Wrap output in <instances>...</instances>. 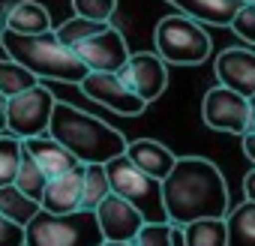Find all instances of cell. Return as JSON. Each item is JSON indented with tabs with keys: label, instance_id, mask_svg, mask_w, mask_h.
<instances>
[{
	"label": "cell",
	"instance_id": "obj_21",
	"mask_svg": "<svg viewBox=\"0 0 255 246\" xmlns=\"http://www.w3.org/2000/svg\"><path fill=\"white\" fill-rule=\"evenodd\" d=\"M228 222V246H255V201L237 204L225 216Z\"/></svg>",
	"mask_w": 255,
	"mask_h": 246
},
{
	"label": "cell",
	"instance_id": "obj_27",
	"mask_svg": "<svg viewBox=\"0 0 255 246\" xmlns=\"http://www.w3.org/2000/svg\"><path fill=\"white\" fill-rule=\"evenodd\" d=\"M135 246H177V228L171 222H147L138 231Z\"/></svg>",
	"mask_w": 255,
	"mask_h": 246
},
{
	"label": "cell",
	"instance_id": "obj_14",
	"mask_svg": "<svg viewBox=\"0 0 255 246\" xmlns=\"http://www.w3.org/2000/svg\"><path fill=\"white\" fill-rule=\"evenodd\" d=\"M84 165H75L48 180L42 195V210L48 213H75L84 210Z\"/></svg>",
	"mask_w": 255,
	"mask_h": 246
},
{
	"label": "cell",
	"instance_id": "obj_20",
	"mask_svg": "<svg viewBox=\"0 0 255 246\" xmlns=\"http://www.w3.org/2000/svg\"><path fill=\"white\" fill-rule=\"evenodd\" d=\"M39 210H42V204H39L36 198H30L27 192H21L15 183L0 186V213L9 216L12 222H18V225L27 228V222H30Z\"/></svg>",
	"mask_w": 255,
	"mask_h": 246
},
{
	"label": "cell",
	"instance_id": "obj_32",
	"mask_svg": "<svg viewBox=\"0 0 255 246\" xmlns=\"http://www.w3.org/2000/svg\"><path fill=\"white\" fill-rule=\"evenodd\" d=\"M6 111H9V96L0 93V132H6Z\"/></svg>",
	"mask_w": 255,
	"mask_h": 246
},
{
	"label": "cell",
	"instance_id": "obj_5",
	"mask_svg": "<svg viewBox=\"0 0 255 246\" xmlns=\"http://www.w3.org/2000/svg\"><path fill=\"white\" fill-rule=\"evenodd\" d=\"M156 54L168 66H198L210 54V36L201 21L189 15H165L153 30Z\"/></svg>",
	"mask_w": 255,
	"mask_h": 246
},
{
	"label": "cell",
	"instance_id": "obj_13",
	"mask_svg": "<svg viewBox=\"0 0 255 246\" xmlns=\"http://www.w3.org/2000/svg\"><path fill=\"white\" fill-rule=\"evenodd\" d=\"M216 81L240 96H255V51L252 48H225L213 63Z\"/></svg>",
	"mask_w": 255,
	"mask_h": 246
},
{
	"label": "cell",
	"instance_id": "obj_4",
	"mask_svg": "<svg viewBox=\"0 0 255 246\" xmlns=\"http://www.w3.org/2000/svg\"><path fill=\"white\" fill-rule=\"evenodd\" d=\"M102 228L96 210L48 213L39 210L27 222V246H102Z\"/></svg>",
	"mask_w": 255,
	"mask_h": 246
},
{
	"label": "cell",
	"instance_id": "obj_23",
	"mask_svg": "<svg viewBox=\"0 0 255 246\" xmlns=\"http://www.w3.org/2000/svg\"><path fill=\"white\" fill-rule=\"evenodd\" d=\"M21 159H24V141L18 135H9V132L0 135V186L15 183Z\"/></svg>",
	"mask_w": 255,
	"mask_h": 246
},
{
	"label": "cell",
	"instance_id": "obj_31",
	"mask_svg": "<svg viewBox=\"0 0 255 246\" xmlns=\"http://www.w3.org/2000/svg\"><path fill=\"white\" fill-rule=\"evenodd\" d=\"M243 198L246 201H255V168L243 177Z\"/></svg>",
	"mask_w": 255,
	"mask_h": 246
},
{
	"label": "cell",
	"instance_id": "obj_36",
	"mask_svg": "<svg viewBox=\"0 0 255 246\" xmlns=\"http://www.w3.org/2000/svg\"><path fill=\"white\" fill-rule=\"evenodd\" d=\"M240 3H255V0H240Z\"/></svg>",
	"mask_w": 255,
	"mask_h": 246
},
{
	"label": "cell",
	"instance_id": "obj_34",
	"mask_svg": "<svg viewBox=\"0 0 255 246\" xmlns=\"http://www.w3.org/2000/svg\"><path fill=\"white\" fill-rule=\"evenodd\" d=\"M102 246H135V240H105Z\"/></svg>",
	"mask_w": 255,
	"mask_h": 246
},
{
	"label": "cell",
	"instance_id": "obj_16",
	"mask_svg": "<svg viewBox=\"0 0 255 246\" xmlns=\"http://www.w3.org/2000/svg\"><path fill=\"white\" fill-rule=\"evenodd\" d=\"M165 3H171L183 15H189L201 24H213V27H231L237 9L243 6L240 0H165Z\"/></svg>",
	"mask_w": 255,
	"mask_h": 246
},
{
	"label": "cell",
	"instance_id": "obj_3",
	"mask_svg": "<svg viewBox=\"0 0 255 246\" xmlns=\"http://www.w3.org/2000/svg\"><path fill=\"white\" fill-rule=\"evenodd\" d=\"M6 48V57H12L15 63L27 66L36 78H51V81H66V84H81L87 78V66L84 60L57 39L54 30L45 33H12L3 30L0 36Z\"/></svg>",
	"mask_w": 255,
	"mask_h": 246
},
{
	"label": "cell",
	"instance_id": "obj_30",
	"mask_svg": "<svg viewBox=\"0 0 255 246\" xmlns=\"http://www.w3.org/2000/svg\"><path fill=\"white\" fill-rule=\"evenodd\" d=\"M0 246H27V228L0 213Z\"/></svg>",
	"mask_w": 255,
	"mask_h": 246
},
{
	"label": "cell",
	"instance_id": "obj_25",
	"mask_svg": "<svg viewBox=\"0 0 255 246\" xmlns=\"http://www.w3.org/2000/svg\"><path fill=\"white\" fill-rule=\"evenodd\" d=\"M111 195V177L105 165H84V210H96Z\"/></svg>",
	"mask_w": 255,
	"mask_h": 246
},
{
	"label": "cell",
	"instance_id": "obj_24",
	"mask_svg": "<svg viewBox=\"0 0 255 246\" xmlns=\"http://www.w3.org/2000/svg\"><path fill=\"white\" fill-rule=\"evenodd\" d=\"M111 21H90V18H81V15H72V18H66V21H60L57 27H54V33H57V39L63 42V45H69L72 51H75V45H81L87 36H93V33H99V30H105Z\"/></svg>",
	"mask_w": 255,
	"mask_h": 246
},
{
	"label": "cell",
	"instance_id": "obj_11",
	"mask_svg": "<svg viewBox=\"0 0 255 246\" xmlns=\"http://www.w3.org/2000/svg\"><path fill=\"white\" fill-rule=\"evenodd\" d=\"M120 75H123V81L129 84L147 105L156 102L165 93V87H168V63L159 54H153V51H135V54H129L126 66L120 69Z\"/></svg>",
	"mask_w": 255,
	"mask_h": 246
},
{
	"label": "cell",
	"instance_id": "obj_7",
	"mask_svg": "<svg viewBox=\"0 0 255 246\" xmlns=\"http://www.w3.org/2000/svg\"><path fill=\"white\" fill-rule=\"evenodd\" d=\"M201 120L216 132H231V135H249L252 132V120L255 108L249 96H240L222 84L210 87L201 102Z\"/></svg>",
	"mask_w": 255,
	"mask_h": 246
},
{
	"label": "cell",
	"instance_id": "obj_9",
	"mask_svg": "<svg viewBox=\"0 0 255 246\" xmlns=\"http://www.w3.org/2000/svg\"><path fill=\"white\" fill-rule=\"evenodd\" d=\"M78 87L84 96H90L93 102H99L123 117H138L147 108V102L123 81L120 72H87V78Z\"/></svg>",
	"mask_w": 255,
	"mask_h": 246
},
{
	"label": "cell",
	"instance_id": "obj_10",
	"mask_svg": "<svg viewBox=\"0 0 255 246\" xmlns=\"http://www.w3.org/2000/svg\"><path fill=\"white\" fill-rule=\"evenodd\" d=\"M75 54L84 60L90 72H120L129 60V45H126L123 33L108 24L105 30L87 36L81 45H75Z\"/></svg>",
	"mask_w": 255,
	"mask_h": 246
},
{
	"label": "cell",
	"instance_id": "obj_26",
	"mask_svg": "<svg viewBox=\"0 0 255 246\" xmlns=\"http://www.w3.org/2000/svg\"><path fill=\"white\" fill-rule=\"evenodd\" d=\"M48 174L39 168V162L24 150V159H21V168H18V177H15V186L21 192H27L30 198H36L42 204V195H45V186H48Z\"/></svg>",
	"mask_w": 255,
	"mask_h": 246
},
{
	"label": "cell",
	"instance_id": "obj_2",
	"mask_svg": "<svg viewBox=\"0 0 255 246\" xmlns=\"http://www.w3.org/2000/svg\"><path fill=\"white\" fill-rule=\"evenodd\" d=\"M48 135L57 138L81 165H105L114 156H123L126 144H129L123 138V132L114 129L111 123H105L69 102L54 105Z\"/></svg>",
	"mask_w": 255,
	"mask_h": 246
},
{
	"label": "cell",
	"instance_id": "obj_6",
	"mask_svg": "<svg viewBox=\"0 0 255 246\" xmlns=\"http://www.w3.org/2000/svg\"><path fill=\"white\" fill-rule=\"evenodd\" d=\"M105 168H108V177H111V192H117L120 198L135 204L147 222H168L162 180H156L147 171H141L126 153L114 156L111 162H105Z\"/></svg>",
	"mask_w": 255,
	"mask_h": 246
},
{
	"label": "cell",
	"instance_id": "obj_29",
	"mask_svg": "<svg viewBox=\"0 0 255 246\" xmlns=\"http://www.w3.org/2000/svg\"><path fill=\"white\" fill-rule=\"evenodd\" d=\"M231 30L237 33V39H243L246 45H255V3H243L231 21Z\"/></svg>",
	"mask_w": 255,
	"mask_h": 246
},
{
	"label": "cell",
	"instance_id": "obj_37",
	"mask_svg": "<svg viewBox=\"0 0 255 246\" xmlns=\"http://www.w3.org/2000/svg\"><path fill=\"white\" fill-rule=\"evenodd\" d=\"M252 132H255V120H252Z\"/></svg>",
	"mask_w": 255,
	"mask_h": 246
},
{
	"label": "cell",
	"instance_id": "obj_8",
	"mask_svg": "<svg viewBox=\"0 0 255 246\" xmlns=\"http://www.w3.org/2000/svg\"><path fill=\"white\" fill-rule=\"evenodd\" d=\"M54 93L42 84L18 93L9 99V111H6V132L9 135H18L21 141L27 138H36V135H45L48 126H51V114H54Z\"/></svg>",
	"mask_w": 255,
	"mask_h": 246
},
{
	"label": "cell",
	"instance_id": "obj_12",
	"mask_svg": "<svg viewBox=\"0 0 255 246\" xmlns=\"http://www.w3.org/2000/svg\"><path fill=\"white\" fill-rule=\"evenodd\" d=\"M96 219H99V228H102L105 240H135L138 231L147 225L141 210L135 204H129L126 198H120L117 192H111L96 207Z\"/></svg>",
	"mask_w": 255,
	"mask_h": 246
},
{
	"label": "cell",
	"instance_id": "obj_33",
	"mask_svg": "<svg viewBox=\"0 0 255 246\" xmlns=\"http://www.w3.org/2000/svg\"><path fill=\"white\" fill-rule=\"evenodd\" d=\"M243 153L252 159V165H255V132H249V135H243Z\"/></svg>",
	"mask_w": 255,
	"mask_h": 246
},
{
	"label": "cell",
	"instance_id": "obj_28",
	"mask_svg": "<svg viewBox=\"0 0 255 246\" xmlns=\"http://www.w3.org/2000/svg\"><path fill=\"white\" fill-rule=\"evenodd\" d=\"M114 12H117V0H72V15L90 21H111Z\"/></svg>",
	"mask_w": 255,
	"mask_h": 246
},
{
	"label": "cell",
	"instance_id": "obj_38",
	"mask_svg": "<svg viewBox=\"0 0 255 246\" xmlns=\"http://www.w3.org/2000/svg\"><path fill=\"white\" fill-rule=\"evenodd\" d=\"M0 135H3V132H0Z\"/></svg>",
	"mask_w": 255,
	"mask_h": 246
},
{
	"label": "cell",
	"instance_id": "obj_35",
	"mask_svg": "<svg viewBox=\"0 0 255 246\" xmlns=\"http://www.w3.org/2000/svg\"><path fill=\"white\" fill-rule=\"evenodd\" d=\"M0 36H3V15H0Z\"/></svg>",
	"mask_w": 255,
	"mask_h": 246
},
{
	"label": "cell",
	"instance_id": "obj_22",
	"mask_svg": "<svg viewBox=\"0 0 255 246\" xmlns=\"http://www.w3.org/2000/svg\"><path fill=\"white\" fill-rule=\"evenodd\" d=\"M36 84H39V78H36L27 66L15 63L12 57H3V60H0V93H6V96L12 99V96H18V93H24V90L36 87Z\"/></svg>",
	"mask_w": 255,
	"mask_h": 246
},
{
	"label": "cell",
	"instance_id": "obj_18",
	"mask_svg": "<svg viewBox=\"0 0 255 246\" xmlns=\"http://www.w3.org/2000/svg\"><path fill=\"white\" fill-rule=\"evenodd\" d=\"M3 30H12V33H45V30H54V21H51V12L39 3V0H18L12 3L3 15Z\"/></svg>",
	"mask_w": 255,
	"mask_h": 246
},
{
	"label": "cell",
	"instance_id": "obj_15",
	"mask_svg": "<svg viewBox=\"0 0 255 246\" xmlns=\"http://www.w3.org/2000/svg\"><path fill=\"white\" fill-rule=\"evenodd\" d=\"M126 156H129L141 171L156 177V180H165L171 174V168L177 165V159H180L156 138H135V141H129L126 144Z\"/></svg>",
	"mask_w": 255,
	"mask_h": 246
},
{
	"label": "cell",
	"instance_id": "obj_19",
	"mask_svg": "<svg viewBox=\"0 0 255 246\" xmlns=\"http://www.w3.org/2000/svg\"><path fill=\"white\" fill-rule=\"evenodd\" d=\"M183 246H228V222L225 216L195 219L180 228Z\"/></svg>",
	"mask_w": 255,
	"mask_h": 246
},
{
	"label": "cell",
	"instance_id": "obj_1",
	"mask_svg": "<svg viewBox=\"0 0 255 246\" xmlns=\"http://www.w3.org/2000/svg\"><path fill=\"white\" fill-rule=\"evenodd\" d=\"M168 222L183 228L195 219L228 216V183L204 156H180L171 174L162 180Z\"/></svg>",
	"mask_w": 255,
	"mask_h": 246
},
{
	"label": "cell",
	"instance_id": "obj_17",
	"mask_svg": "<svg viewBox=\"0 0 255 246\" xmlns=\"http://www.w3.org/2000/svg\"><path fill=\"white\" fill-rule=\"evenodd\" d=\"M24 150L39 162V168L48 174V177H57V174H63V171H69V168H75V165H81L57 138H51L48 132L45 135H36V138H27L24 141Z\"/></svg>",
	"mask_w": 255,
	"mask_h": 246
}]
</instances>
